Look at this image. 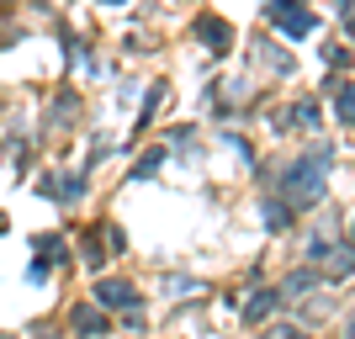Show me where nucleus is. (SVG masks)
I'll return each mask as SVG.
<instances>
[{"mask_svg":"<svg viewBox=\"0 0 355 339\" xmlns=\"http://www.w3.org/2000/svg\"><path fill=\"white\" fill-rule=\"evenodd\" d=\"M96 302H101V308H138V292L128 281H101V286H96Z\"/></svg>","mask_w":355,"mask_h":339,"instance_id":"obj_2","label":"nucleus"},{"mask_svg":"<svg viewBox=\"0 0 355 339\" xmlns=\"http://www.w3.org/2000/svg\"><path fill=\"white\" fill-rule=\"evenodd\" d=\"M276 308H282V292H260V297H250V302H244V324H266Z\"/></svg>","mask_w":355,"mask_h":339,"instance_id":"obj_3","label":"nucleus"},{"mask_svg":"<svg viewBox=\"0 0 355 339\" xmlns=\"http://www.w3.org/2000/svg\"><path fill=\"white\" fill-rule=\"evenodd\" d=\"M350 106H355V90H350V80H340V101H334V117L350 122Z\"/></svg>","mask_w":355,"mask_h":339,"instance_id":"obj_8","label":"nucleus"},{"mask_svg":"<svg viewBox=\"0 0 355 339\" xmlns=\"http://www.w3.org/2000/svg\"><path fill=\"white\" fill-rule=\"evenodd\" d=\"M159 164H164V148H148V154H144V164H138L133 175H154V170H159Z\"/></svg>","mask_w":355,"mask_h":339,"instance_id":"obj_9","label":"nucleus"},{"mask_svg":"<svg viewBox=\"0 0 355 339\" xmlns=\"http://www.w3.org/2000/svg\"><path fill=\"white\" fill-rule=\"evenodd\" d=\"M74 329H85V334H106V318L96 308H74V318H69Z\"/></svg>","mask_w":355,"mask_h":339,"instance_id":"obj_5","label":"nucleus"},{"mask_svg":"<svg viewBox=\"0 0 355 339\" xmlns=\"http://www.w3.org/2000/svg\"><path fill=\"white\" fill-rule=\"evenodd\" d=\"M308 286H318V276H313V270H297V276L286 281V292H282V297H302Z\"/></svg>","mask_w":355,"mask_h":339,"instance_id":"obj_7","label":"nucleus"},{"mask_svg":"<svg viewBox=\"0 0 355 339\" xmlns=\"http://www.w3.org/2000/svg\"><path fill=\"white\" fill-rule=\"evenodd\" d=\"M329 164H334V154H308V159H297L292 170H286V202L292 207H318L324 202V186H329Z\"/></svg>","mask_w":355,"mask_h":339,"instance_id":"obj_1","label":"nucleus"},{"mask_svg":"<svg viewBox=\"0 0 355 339\" xmlns=\"http://www.w3.org/2000/svg\"><path fill=\"white\" fill-rule=\"evenodd\" d=\"M297 117H302V128H313V122H318V106H313V101H297Z\"/></svg>","mask_w":355,"mask_h":339,"instance_id":"obj_10","label":"nucleus"},{"mask_svg":"<svg viewBox=\"0 0 355 339\" xmlns=\"http://www.w3.org/2000/svg\"><path fill=\"white\" fill-rule=\"evenodd\" d=\"M48 191L59 196V202H74V196L85 191V180H80V175H64V180H53V186H48Z\"/></svg>","mask_w":355,"mask_h":339,"instance_id":"obj_6","label":"nucleus"},{"mask_svg":"<svg viewBox=\"0 0 355 339\" xmlns=\"http://www.w3.org/2000/svg\"><path fill=\"white\" fill-rule=\"evenodd\" d=\"M196 32H202V43H207L212 53H228V27H223V21H196Z\"/></svg>","mask_w":355,"mask_h":339,"instance_id":"obj_4","label":"nucleus"},{"mask_svg":"<svg viewBox=\"0 0 355 339\" xmlns=\"http://www.w3.org/2000/svg\"><path fill=\"white\" fill-rule=\"evenodd\" d=\"M270 207V212H266V223H270V228H282V223H286V212H282V202H266Z\"/></svg>","mask_w":355,"mask_h":339,"instance_id":"obj_11","label":"nucleus"}]
</instances>
